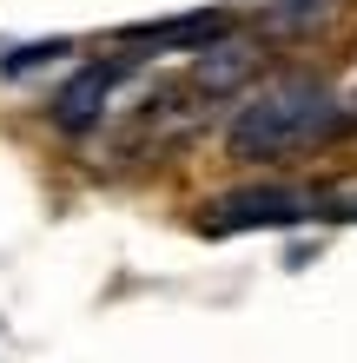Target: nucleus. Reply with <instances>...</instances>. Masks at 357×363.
<instances>
[{
	"mask_svg": "<svg viewBox=\"0 0 357 363\" xmlns=\"http://www.w3.org/2000/svg\"><path fill=\"white\" fill-rule=\"evenodd\" d=\"M338 99H344V113H351V119H357V73H351V86H344V93H338Z\"/></svg>",
	"mask_w": 357,
	"mask_h": 363,
	"instance_id": "obj_4",
	"label": "nucleus"
},
{
	"mask_svg": "<svg viewBox=\"0 0 357 363\" xmlns=\"http://www.w3.org/2000/svg\"><path fill=\"white\" fill-rule=\"evenodd\" d=\"M119 79H126V60H93V67H87L67 93L53 99V119L67 125V133H87V125L106 113V99H113V86H119Z\"/></svg>",
	"mask_w": 357,
	"mask_h": 363,
	"instance_id": "obj_3",
	"label": "nucleus"
},
{
	"mask_svg": "<svg viewBox=\"0 0 357 363\" xmlns=\"http://www.w3.org/2000/svg\"><path fill=\"white\" fill-rule=\"evenodd\" d=\"M331 191L318 185H238L212 199V225H291V218H331Z\"/></svg>",
	"mask_w": 357,
	"mask_h": 363,
	"instance_id": "obj_2",
	"label": "nucleus"
},
{
	"mask_svg": "<svg viewBox=\"0 0 357 363\" xmlns=\"http://www.w3.org/2000/svg\"><path fill=\"white\" fill-rule=\"evenodd\" d=\"M351 125L344 99L311 73H285V79H265V86L238 93L232 119H225V145L238 159H258V165H278V159H298V152H318Z\"/></svg>",
	"mask_w": 357,
	"mask_h": 363,
	"instance_id": "obj_1",
	"label": "nucleus"
}]
</instances>
